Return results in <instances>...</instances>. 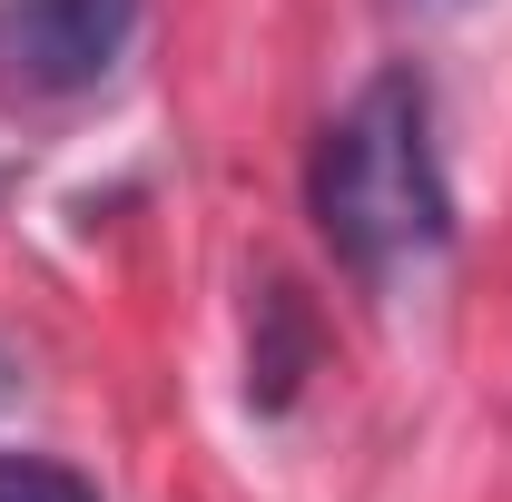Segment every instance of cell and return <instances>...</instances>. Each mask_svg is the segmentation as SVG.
Returning a JSON list of instances; mask_svg holds the SVG:
<instances>
[{"instance_id":"4","label":"cell","mask_w":512,"mask_h":502,"mask_svg":"<svg viewBox=\"0 0 512 502\" xmlns=\"http://www.w3.org/2000/svg\"><path fill=\"white\" fill-rule=\"evenodd\" d=\"M0 502H99V483L60 453H0Z\"/></svg>"},{"instance_id":"5","label":"cell","mask_w":512,"mask_h":502,"mask_svg":"<svg viewBox=\"0 0 512 502\" xmlns=\"http://www.w3.org/2000/svg\"><path fill=\"white\" fill-rule=\"evenodd\" d=\"M10 384H20V365H10V345H0V394H10Z\"/></svg>"},{"instance_id":"1","label":"cell","mask_w":512,"mask_h":502,"mask_svg":"<svg viewBox=\"0 0 512 502\" xmlns=\"http://www.w3.org/2000/svg\"><path fill=\"white\" fill-rule=\"evenodd\" d=\"M306 217L345 276L394 286L453 247V178L434 148V89L414 69H375L306 158Z\"/></svg>"},{"instance_id":"3","label":"cell","mask_w":512,"mask_h":502,"mask_svg":"<svg viewBox=\"0 0 512 502\" xmlns=\"http://www.w3.org/2000/svg\"><path fill=\"white\" fill-rule=\"evenodd\" d=\"M306 355H316V335H306L296 286H266V296H256V345H247V394L266 404V414H276V404H296Z\"/></svg>"},{"instance_id":"2","label":"cell","mask_w":512,"mask_h":502,"mask_svg":"<svg viewBox=\"0 0 512 502\" xmlns=\"http://www.w3.org/2000/svg\"><path fill=\"white\" fill-rule=\"evenodd\" d=\"M138 0H0V89L79 99L128 60Z\"/></svg>"}]
</instances>
